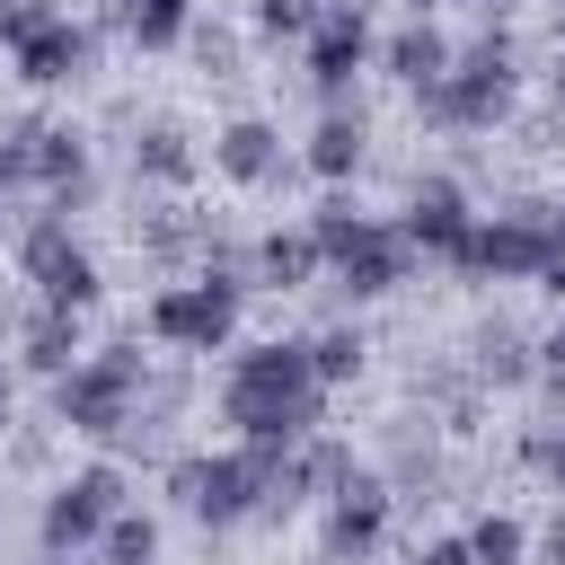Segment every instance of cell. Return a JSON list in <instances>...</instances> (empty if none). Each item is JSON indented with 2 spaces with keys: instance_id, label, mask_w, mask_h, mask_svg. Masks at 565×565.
I'll list each match as a JSON object with an SVG mask.
<instances>
[{
  "instance_id": "obj_43",
  "label": "cell",
  "mask_w": 565,
  "mask_h": 565,
  "mask_svg": "<svg viewBox=\"0 0 565 565\" xmlns=\"http://www.w3.org/2000/svg\"><path fill=\"white\" fill-rule=\"evenodd\" d=\"M556 44H565V35H556Z\"/></svg>"
},
{
  "instance_id": "obj_33",
  "label": "cell",
  "mask_w": 565,
  "mask_h": 565,
  "mask_svg": "<svg viewBox=\"0 0 565 565\" xmlns=\"http://www.w3.org/2000/svg\"><path fill=\"white\" fill-rule=\"evenodd\" d=\"M539 388H547V415H565V371H539Z\"/></svg>"
},
{
  "instance_id": "obj_2",
  "label": "cell",
  "mask_w": 565,
  "mask_h": 565,
  "mask_svg": "<svg viewBox=\"0 0 565 565\" xmlns=\"http://www.w3.org/2000/svg\"><path fill=\"white\" fill-rule=\"evenodd\" d=\"M512 97H521V53L503 26H486L477 44L450 53V71L433 88H415V124L424 132H494L512 115Z\"/></svg>"
},
{
  "instance_id": "obj_18",
  "label": "cell",
  "mask_w": 565,
  "mask_h": 565,
  "mask_svg": "<svg viewBox=\"0 0 565 565\" xmlns=\"http://www.w3.org/2000/svg\"><path fill=\"white\" fill-rule=\"evenodd\" d=\"M247 265H256V291H309V282L327 274V256H318L309 230H265V238L247 247Z\"/></svg>"
},
{
  "instance_id": "obj_28",
  "label": "cell",
  "mask_w": 565,
  "mask_h": 565,
  "mask_svg": "<svg viewBox=\"0 0 565 565\" xmlns=\"http://www.w3.org/2000/svg\"><path fill=\"white\" fill-rule=\"evenodd\" d=\"M521 468L565 494V424H530V433H521Z\"/></svg>"
},
{
  "instance_id": "obj_32",
  "label": "cell",
  "mask_w": 565,
  "mask_h": 565,
  "mask_svg": "<svg viewBox=\"0 0 565 565\" xmlns=\"http://www.w3.org/2000/svg\"><path fill=\"white\" fill-rule=\"evenodd\" d=\"M539 556H547V565H565V512L547 521V539H539Z\"/></svg>"
},
{
  "instance_id": "obj_30",
  "label": "cell",
  "mask_w": 565,
  "mask_h": 565,
  "mask_svg": "<svg viewBox=\"0 0 565 565\" xmlns=\"http://www.w3.org/2000/svg\"><path fill=\"white\" fill-rule=\"evenodd\" d=\"M256 35H265V44H300V35H309V9H300V0H256Z\"/></svg>"
},
{
  "instance_id": "obj_23",
  "label": "cell",
  "mask_w": 565,
  "mask_h": 565,
  "mask_svg": "<svg viewBox=\"0 0 565 565\" xmlns=\"http://www.w3.org/2000/svg\"><path fill=\"white\" fill-rule=\"evenodd\" d=\"M300 353H309L318 388H344V380H362V327H318V335H300Z\"/></svg>"
},
{
  "instance_id": "obj_1",
  "label": "cell",
  "mask_w": 565,
  "mask_h": 565,
  "mask_svg": "<svg viewBox=\"0 0 565 565\" xmlns=\"http://www.w3.org/2000/svg\"><path fill=\"white\" fill-rule=\"evenodd\" d=\"M318 415H327V388H318V371H309L300 344L274 335V344L230 353V371H221V424H230L238 441H256V450H291V441L318 433Z\"/></svg>"
},
{
  "instance_id": "obj_27",
  "label": "cell",
  "mask_w": 565,
  "mask_h": 565,
  "mask_svg": "<svg viewBox=\"0 0 565 565\" xmlns=\"http://www.w3.org/2000/svg\"><path fill=\"white\" fill-rule=\"evenodd\" d=\"M35 132H44V115L0 124V194H26L35 185Z\"/></svg>"
},
{
  "instance_id": "obj_41",
  "label": "cell",
  "mask_w": 565,
  "mask_h": 565,
  "mask_svg": "<svg viewBox=\"0 0 565 565\" xmlns=\"http://www.w3.org/2000/svg\"><path fill=\"white\" fill-rule=\"evenodd\" d=\"M44 565H79V556H44Z\"/></svg>"
},
{
  "instance_id": "obj_37",
  "label": "cell",
  "mask_w": 565,
  "mask_h": 565,
  "mask_svg": "<svg viewBox=\"0 0 565 565\" xmlns=\"http://www.w3.org/2000/svg\"><path fill=\"white\" fill-rule=\"evenodd\" d=\"M547 247L565 256V203H547Z\"/></svg>"
},
{
  "instance_id": "obj_26",
  "label": "cell",
  "mask_w": 565,
  "mask_h": 565,
  "mask_svg": "<svg viewBox=\"0 0 565 565\" xmlns=\"http://www.w3.org/2000/svg\"><path fill=\"white\" fill-rule=\"evenodd\" d=\"M459 539H468V565H521V556H530V530H521L512 512H486V521L459 530Z\"/></svg>"
},
{
  "instance_id": "obj_21",
  "label": "cell",
  "mask_w": 565,
  "mask_h": 565,
  "mask_svg": "<svg viewBox=\"0 0 565 565\" xmlns=\"http://www.w3.org/2000/svg\"><path fill=\"white\" fill-rule=\"evenodd\" d=\"M132 177H141V185H185V177H194V132H185V124H141Z\"/></svg>"
},
{
  "instance_id": "obj_15",
  "label": "cell",
  "mask_w": 565,
  "mask_h": 565,
  "mask_svg": "<svg viewBox=\"0 0 565 565\" xmlns=\"http://www.w3.org/2000/svg\"><path fill=\"white\" fill-rule=\"evenodd\" d=\"M362 150H371L362 106H318V124H309V141H300V168L327 177V185H344V177L362 168Z\"/></svg>"
},
{
  "instance_id": "obj_24",
  "label": "cell",
  "mask_w": 565,
  "mask_h": 565,
  "mask_svg": "<svg viewBox=\"0 0 565 565\" xmlns=\"http://www.w3.org/2000/svg\"><path fill=\"white\" fill-rule=\"evenodd\" d=\"M97 565H159V521L124 503V512L97 530Z\"/></svg>"
},
{
  "instance_id": "obj_40",
  "label": "cell",
  "mask_w": 565,
  "mask_h": 565,
  "mask_svg": "<svg viewBox=\"0 0 565 565\" xmlns=\"http://www.w3.org/2000/svg\"><path fill=\"white\" fill-rule=\"evenodd\" d=\"M486 9H530V0H486Z\"/></svg>"
},
{
  "instance_id": "obj_38",
  "label": "cell",
  "mask_w": 565,
  "mask_h": 565,
  "mask_svg": "<svg viewBox=\"0 0 565 565\" xmlns=\"http://www.w3.org/2000/svg\"><path fill=\"white\" fill-rule=\"evenodd\" d=\"M433 9H450V0H406V18H433ZM486 9V0H477Z\"/></svg>"
},
{
  "instance_id": "obj_17",
  "label": "cell",
  "mask_w": 565,
  "mask_h": 565,
  "mask_svg": "<svg viewBox=\"0 0 565 565\" xmlns=\"http://www.w3.org/2000/svg\"><path fill=\"white\" fill-rule=\"evenodd\" d=\"M468 371H477L486 388H521V380H539V335H521L512 318H486V327L468 335Z\"/></svg>"
},
{
  "instance_id": "obj_25",
  "label": "cell",
  "mask_w": 565,
  "mask_h": 565,
  "mask_svg": "<svg viewBox=\"0 0 565 565\" xmlns=\"http://www.w3.org/2000/svg\"><path fill=\"white\" fill-rule=\"evenodd\" d=\"M362 221H371V212H362V203H353V194H327V203H318V212H309V221H300V230H309V238H318V256H327V265H335V256H344V247H353V238H362Z\"/></svg>"
},
{
  "instance_id": "obj_36",
  "label": "cell",
  "mask_w": 565,
  "mask_h": 565,
  "mask_svg": "<svg viewBox=\"0 0 565 565\" xmlns=\"http://www.w3.org/2000/svg\"><path fill=\"white\" fill-rule=\"evenodd\" d=\"M300 9H309V26H318V18H335V9H362V0H300Z\"/></svg>"
},
{
  "instance_id": "obj_34",
  "label": "cell",
  "mask_w": 565,
  "mask_h": 565,
  "mask_svg": "<svg viewBox=\"0 0 565 565\" xmlns=\"http://www.w3.org/2000/svg\"><path fill=\"white\" fill-rule=\"evenodd\" d=\"M9 406H18V371L0 362V433H9Z\"/></svg>"
},
{
  "instance_id": "obj_12",
  "label": "cell",
  "mask_w": 565,
  "mask_h": 565,
  "mask_svg": "<svg viewBox=\"0 0 565 565\" xmlns=\"http://www.w3.org/2000/svg\"><path fill=\"white\" fill-rule=\"evenodd\" d=\"M468 194H459V177H415V194H406V212H397V238L415 247V256H433V265H450L459 256V238H468Z\"/></svg>"
},
{
  "instance_id": "obj_14",
  "label": "cell",
  "mask_w": 565,
  "mask_h": 565,
  "mask_svg": "<svg viewBox=\"0 0 565 565\" xmlns=\"http://www.w3.org/2000/svg\"><path fill=\"white\" fill-rule=\"evenodd\" d=\"M212 168H221L230 185H274V177L291 168V150H282V132H274L265 115H230V124L212 132Z\"/></svg>"
},
{
  "instance_id": "obj_10",
  "label": "cell",
  "mask_w": 565,
  "mask_h": 565,
  "mask_svg": "<svg viewBox=\"0 0 565 565\" xmlns=\"http://www.w3.org/2000/svg\"><path fill=\"white\" fill-rule=\"evenodd\" d=\"M380 53V35H371V9H335V18H318L309 35H300V79L318 88V106H353V71Z\"/></svg>"
},
{
  "instance_id": "obj_13",
  "label": "cell",
  "mask_w": 565,
  "mask_h": 565,
  "mask_svg": "<svg viewBox=\"0 0 565 565\" xmlns=\"http://www.w3.org/2000/svg\"><path fill=\"white\" fill-rule=\"evenodd\" d=\"M327 274H335V291H344V300H388V291L415 274V247L397 238V221H362V238H353Z\"/></svg>"
},
{
  "instance_id": "obj_6",
  "label": "cell",
  "mask_w": 565,
  "mask_h": 565,
  "mask_svg": "<svg viewBox=\"0 0 565 565\" xmlns=\"http://www.w3.org/2000/svg\"><path fill=\"white\" fill-rule=\"evenodd\" d=\"M547 256H556V247H547V203H512V212H494V221H468L450 274H468V282H539Z\"/></svg>"
},
{
  "instance_id": "obj_5",
  "label": "cell",
  "mask_w": 565,
  "mask_h": 565,
  "mask_svg": "<svg viewBox=\"0 0 565 565\" xmlns=\"http://www.w3.org/2000/svg\"><path fill=\"white\" fill-rule=\"evenodd\" d=\"M0 53L26 88H62L97 62V26L88 18H62L53 0H0Z\"/></svg>"
},
{
  "instance_id": "obj_39",
  "label": "cell",
  "mask_w": 565,
  "mask_h": 565,
  "mask_svg": "<svg viewBox=\"0 0 565 565\" xmlns=\"http://www.w3.org/2000/svg\"><path fill=\"white\" fill-rule=\"evenodd\" d=\"M547 79H556V106H565V44H556V71H547Z\"/></svg>"
},
{
  "instance_id": "obj_29",
  "label": "cell",
  "mask_w": 565,
  "mask_h": 565,
  "mask_svg": "<svg viewBox=\"0 0 565 565\" xmlns=\"http://www.w3.org/2000/svg\"><path fill=\"white\" fill-rule=\"evenodd\" d=\"M185 53H194L212 79H230V71H238V35H230V26H203V18H194V26H185Z\"/></svg>"
},
{
  "instance_id": "obj_8",
  "label": "cell",
  "mask_w": 565,
  "mask_h": 565,
  "mask_svg": "<svg viewBox=\"0 0 565 565\" xmlns=\"http://www.w3.org/2000/svg\"><path fill=\"white\" fill-rule=\"evenodd\" d=\"M124 468L115 459H97V468H71L53 494H44V512H35V539H44V556H88L97 547V530L124 512Z\"/></svg>"
},
{
  "instance_id": "obj_9",
  "label": "cell",
  "mask_w": 565,
  "mask_h": 565,
  "mask_svg": "<svg viewBox=\"0 0 565 565\" xmlns=\"http://www.w3.org/2000/svg\"><path fill=\"white\" fill-rule=\"evenodd\" d=\"M388 512H397V486H388V477H371V468H353V477L327 494L318 556H327V565H362V556L388 539Z\"/></svg>"
},
{
  "instance_id": "obj_4",
  "label": "cell",
  "mask_w": 565,
  "mask_h": 565,
  "mask_svg": "<svg viewBox=\"0 0 565 565\" xmlns=\"http://www.w3.org/2000/svg\"><path fill=\"white\" fill-rule=\"evenodd\" d=\"M141 380H150V353H141V344H97V353H79V362L53 380V424H71V433H88V441H124Z\"/></svg>"
},
{
  "instance_id": "obj_31",
  "label": "cell",
  "mask_w": 565,
  "mask_h": 565,
  "mask_svg": "<svg viewBox=\"0 0 565 565\" xmlns=\"http://www.w3.org/2000/svg\"><path fill=\"white\" fill-rule=\"evenodd\" d=\"M539 371H565V318H556V327L539 335Z\"/></svg>"
},
{
  "instance_id": "obj_7",
  "label": "cell",
  "mask_w": 565,
  "mask_h": 565,
  "mask_svg": "<svg viewBox=\"0 0 565 565\" xmlns=\"http://www.w3.org/2000/svg\"><path fill=\"white\" fill-rule=\"evenodd\" d=\"M18 274L35 282V300L44 309H71V318H88L97 309V256L71 238V221H53V212H26V230H18Z\"/></svg>"
},
{
  "instance_id": "obj_35",
  "label": "cell",
  "mask_w": 565,
  "mask_h": 565,
  "mask_svg": "<svg viewBox=\"0 0 565 565\" xmlns=\"http://www.w3.org/2000/svg\"><path fill=\"white\" fill-rule=\"evenodd\" d=\"M539 282H547V291L565 300V256H547V265H539Z\"/></svg>"
},
{
  "instance_id": "obj_42",
  "label": "cell",
  "mask_w": 565,
  "mask_h": 565,
  "mask_svg": "<svg viewBox=\"0 0 565 565\" xmlns=\"http://www.w3.org/2000/svg\"><path fill=\"white\" fill-rule=\"evenodd\" d=\"M0 221H9V194H0Z\"/></svg>"
},
{
  "instance_id": "obj_11",
  "label": "cell",
  "mask_w": 565,
  "mask_h": 565,
  "mask_svg": "<svg viewBox=\"0 0 565 565\" xmlns=\"http://www.w3.org/2000/svg\"><path fill=\"white\" fill-rule=\"evenodd\" d=\"M230 327H238V300H221L212 282H168V291L150 300V335H159L168 353H221Z\"/></svg>"
},
{
  "instance_id": "obj_16",
  "label": "cell",
  "mask_w": 565,
  "mask_h": 565,
  "mask_svg": "<svg viewBox=\"0 0 565 565\" xmlns=\"http://www.w3.org/2000/svg\"><path fill=\"white\" fill-rule=\"evenodd\" d=\"M450 53H459V44H450L433 18H406L397 35H380V53H371V62H380L397 88H433V79L450 71Z\"/></svg>"
},
{
  "instance_id": "obj_22",
  "label": "cell",
  "mask_w": 565,
  "mask_h": 565,
  "mask_svg": "<svg viewBox=\"0 0 565 565\" xmlns=\"http://www.w3.org/2000/svg\"><path fill=\"white\" fill-rule=\"evenodd\" d=\"M185 26H194V0H124V35H132L141 53L185 44Z\"/></svg>"
},
{
  "instance_id": "obj_20",
  "label": "cell",
  "mask_w": 565,
  "mask_h": 565,
  "mask_svg": "<svg viewBox=\"0 0 565 565\" xmlns=\"http://www.w3.org/2000/svg\"><path fill=\"white\" fill-rule=\"evenodd\" d=\"M132 238H141V256H159V265H194L203 238H212V221L185 212V203H150V212L132 221Z\"/></svg>"
},
{
  "instance_id": "obj_3",
  "label": "cell",
  "mask_w": 565,
  "mask_h": 565,
  "mask_svg": "<svg viewBox=\"0 0 565 565\" xmlns=\"http://www.w3.org/2000/svg\"><path fill=\"white\" fill-rule=\"evenodd\" d=\"M274 459L282 450H194V459H168V503L194 512L203 530H238V521H274Z\"/></svg>"
},
{
  "instance_id": "obj_19",
  "label": "cell",
  "mask_w": 565,
  "mask_h": 565,
  "mask_svg": "<svg viewBox=\"0 0 565 565\" xmlns=\"http://www.w3.org/2000/svg\"><path fill=\"white\" fill-rule=\"evenodd\" d=\"M71 362H79V318L35 300V309L18 318V371H35V380H62Z\"/></svg>"
}]
</instances>
